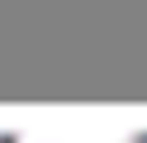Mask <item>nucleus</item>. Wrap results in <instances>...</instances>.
<instances>
[{"label":"nucleus","mask_w":147,"mask_h":143,"mask_svg":"<svg viewBox=\"0 0 147 143\" xmlns=\"http://www.w3.org/2000/svg\"><path fill=\"white\" fill-rule=\"evenodd\" d=\"M14 143H138L133 129H92V125H69V129H28Z\"/></svg>","instance_id":"obj_1"}]
</instances>
